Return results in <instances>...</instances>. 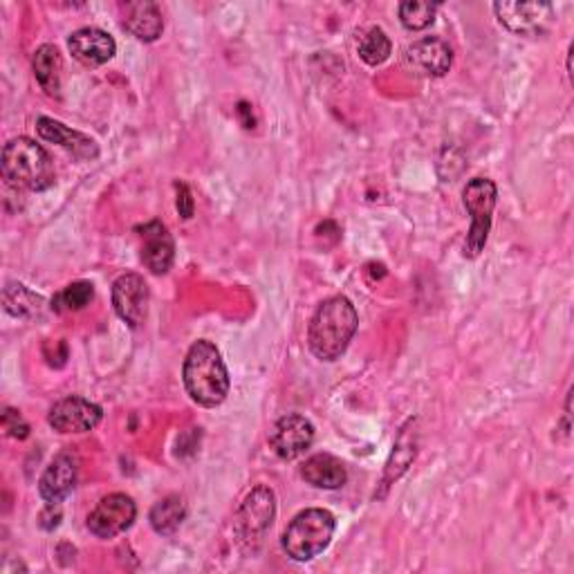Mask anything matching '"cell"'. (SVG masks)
I'll return each instance as SVG.
<instances>
[{
	"instance_id": "obj_7",
	"label": "cell",
	"mask_w": 574,
	"mask_h": 574,
	"mask_svg": "<svg viewBox=\"0 0 574 574\" xmlns=\"http://www.w3.org/2000/svg\"><path fill=\"white\" fill-rule=\"evenodd\" d=\"M137 518V505L126 494H108L88 516V530L97 539H115L130 530Z\"/></svg>"
},
{
	"instance_id": "obj_2",
	"label": "cell",
	"mask_w": 574,
	"mask_h": 574,
	"mask_svg": "<svg viewBox=\"0 0 574 574\" xmlns=\"http://www.w3.org/2000/svg\"><path fill=\"white\" fill-rule=\"evenodd\" d=\"M182 379L188 398L205 409L220 406L229 395L231 381L227 366L220 351L207 340H200L188 348L182 366Z\"/></svg>"
},
{
	"instance_id": "obj_16",
	"label": "cell",
	"mask_w": 574,
	"mask_h": 574,
	"mask_svg": "<svg viewBox=\"0 0 574 574\" xmlns=\"http://www.w3.org/2000/svg\"><path fill=\"white\" fill-rule=\"evenodd\" d=\"M36 130H38V137L50 141V144H57V147H61L64 151H68L72 158L77 160H94L100 158V147L97 141H94L92 137L53 119V117H38L36 122Z\"/></svg>"
},
{
	"instance_id": "obj_14",
	"label": "cell",
	"mask_w": 574,
	"mask_h": 574,
	"mask_svg": "<svg viewBox=\"0 0 574 574\" xmlns=\"http://www.w3.org/2000/svg\"><path fill=\"white\" fill-rule=\"evenodd\" d=\"M79 462L72 451H61L38 481V494L45 503H64L77 487Z\"/></svg>"
},
{
	"instance_id": "obj_24",
	"label": "cell",
	"mask_w": 574,
	"mask_h": 574,
	"mask_svg": "<svg viewBox=\"0 0 574 574\" xmlns=\"http://www.w3.org/2000/svg\"><path fill=\"white\" fill-rule=\"evenodd\" d=\"M438 3H428V0H404L400 5V21L411 32H420L434 25Z\"/></svg>"
},
{
	"instance_id": "obj_19",
	"label": "cell",
	"mask_w": 574,
	"mask_h": 574,
	"mask_svg": "<svg viewBox=\"0 0 574 574\" xmlns=\"http://www.w3.org/2000/svg\"><path fill=\"white\" fill-rule=\"evenodd\" d=\"M34 77L38 85L45 90L47 97H61V72H64V59L61 53L55 45H41L34 53L32 59Z\"/></svg>"
},
{
	"instance_id": "obj_13",
	"label": "cell",
	"mask_w": 574,
	"mask_h": 574,
	"mask_svg": "<svg viewBox=\"0 0 574 574\" xmlns=\"http://www.w3.org/2000/svg\"><path fill=\"white\" fill-rule=\"evenodd\" d=\"M494 12L501 25L516 36L543 34L552 21V5L548 3H496Z\"/></svg>"
},
{
	"instance_id": "obj_21",
	"label": "cell",
	"mask_w": 574,
	"mask_h": 574,
	"mask_svg": "<svg viewBox=\"0 0 574 574\" xmlns=\"http://www.w3.org/2000/svg\"><path fill=\"white\" fill-rule=\"evenodd\" d=\"M186 518V503L180 496H167L162 501H158L149 514L151 520V528L162 535V537H171L180 530V525Z\"/></svg>"
},
{
	"instance_id": "obj_10",
	"label": "cell",
	"mask_w": 574,
	"mask_h": 574,
	"mask_svg": "<svg viewBox=\"0 0 574 574\" xmlns=\"http://www.w3.org/2000/svg\"><path fill=\"white\" fill-rule=\"evenodd\" d=\"M454 50L440 36H426L404 50V66L417 77H445L451 70Z\"/></svg>"
},
{
	"instance_id": "obj_18",
	"label": "cell",
	"mask_w": 574,
	"mask_h": 574,
	"mask_svg": "<svg viewBox=\"0 0 574 574\" xmlns=\"http://www.w3.org/2000/svg\"><path fill=\"white\" fill-rule=\"evenodd\" d=\"M301 478L319 490H340L348 481L346 464L330 454H317L308 458L301 467Z\"/></svg>"
},
{
	"instance_id": "obj_27",
	"label": "cell",
	"mask_w": 574,
	"mask_h": 574,
	"mask_svg": "<svg viewBox=\"0 0 574 574\" xmlns=\"http://www.w3.org/2000/svg\"><path fill=\"white\" fill-rule=\"evenodd\" d=\"M175 191H177V198H175L177 214L184 220H191V218H194V211H196V203H194V196H191V188L184 182H175Z\"/></svg>"
},
{
	"instance_id": "obj_22",
	"label": "cell",
	"mask_w": 574,
	"mask_h": 574,
	"mask_svg": "<svg viewBox=\"0 0 574 574\" xmlns=\"http://www.w3.org/2000/svg\"><path fill=\"white\" fill-rule=\"evenodd\" d=\"M3 306L12 317L19 319H32L43 312V297L34 295L23 283H8L3 292Z\"/></svg>"
},
{
	"instance_id": "obj_15",
	"label": "cell",
	"mask_w": 574,
	"mask_h": 574,
	"mask_svg": "<svg viewBox=\"0 0 574 574\" xmlns=\"http://www.w3.org/2000/svg\"><path fill=\"white\" fill-rule=\"evenodd\" d=\"M68 50L85 68H100L115 57L117 43L100 27H83L68 38Z\"/></svg>"
},
{
	"instance_id": "obj_12",
	"label": "cell",
	"mask_w": 574,
	"mask_h": 574,
	"mask_svg": "<svg viewBox=\"0 0 574 574\" xmlns=\"http://www.w3.org/2000/svg\"><path fill=\"white\" fill-rule=\"evenodd\" d=\"M141 238V263L151 274L162 276L173 267L175 261V243L169 227L160 220H151L137 227Z\"/></svg>"
},
{
	"instance_id": "obj_4",
	"label": "cell",
	"mask_w": 574,
	"mask_h": 574,
	"mask_svg": "<svg viewBox=\"0 0 574 574\" xmlns=\"http://www.w3.org/2000/svg\"><path fill=\"white\" fill-rule=\"evenodd\" d=\"M334 530H337V520L321 507L306 509L292 518V523L287 525L280 546L285 554L292 561L306 563L319 556L332 541Z\"/></svg>"
},
{
	"instance_id": "obj_9",
	"label": "cell",
	"mask_w": 574,
	"mask_h": 574,
	"mask_svg": "<svg viewBox=\"0 0 574 574\" xmlns=\"http://www.w3.org/2000/svg\"><path fill=\"white\" fill-rule=\"evenodd\" d=\"M113 308L117 317L130 328H139L149 317L151 290L149 283L139 274H122L113 283Z\"/></svg>"
},
{
	"instance_id": "obj_25",
	"label": "cell",
	"mask_w": 574,
	"mask_h": 574,
	"mask_svg": "<svg viewBox=\"0 0 574 574\" xmlns=\"http://www.w3.org/2000/svg\"><path fill=\"white\" fill-rule=\"evenodd\" d=\"M94 299V287L88 280H74L68 287H64V292H59L53 299V310L55 312H77L90 306Z\"/></svg>"
},
{
	"instance_id": "obj_1",
	"label": "cell",
	"mask_w": 574,
	"mask_h": 574,
	"mask_svg": "<svg viewBox=\"0 0 574 574\" xmlns=\"http://www.w3.org/2000/svg\"><path fill=\"white\" fill-rule=\"evenodd\" d=\"M359 328V314L344 295L325 299L310 319L308 348L321 361H337Z\"/></svg>"
},
{
	"instance_id": "obj_20",
	"label": "cell",
	"mask_w": 574,
	"mask_h": 574,
	"mask_svg": "<svg viewBox=\"0 0 574 574\" xmlns=\"http://www.w3.org/2000/svg\"><path fill=\"white\" fill-rule=\"evenodd\" d=\"M417 454V434H415V420H409L406 426H402L398 443L393 447V454L387 462V475H384V487L389 483H395L398 478L409 469V464L415 460Z\"/></svg>"
},
{
	"instance_id": "obj_5",
	"label": "cell",
	"mask_w": 574,
	"mask_h": 574,
	"mask_svg": "<svg viewBox=\"0 0 574 574\" xmlns=\"http://www.w3.org/2000/svg\"><path fill=\"white\" fill-rule=\"evenodd\" d=\"M462 203L467 214L471 216V227L464 241V256L478 259L490 241L498 188L490 177H473L462 191Z\"/></svg>"
},
{
	"instance_id": "obj_8",
	"label": "cell",
	"mask_w": 574,
	"mask_h": 574,
	"mask_svg": "<svg viewBox=\"0 0 574 574\" xmlns=\"http://www.w3.org/2000/svg\"><path fill=\"white\" fill-rule=\"evenodd\" d=\"M314 443V424L301 413H287L269 431V447L280 460L301 458Z\"/></svg>"
},
{
	"instance_id": "obj_28",
	"label": "cell",
	"mask_w": 574,
	"mask_h": 574,
	"mask_svg": "<svg viewBox=\"0 0 574 574\" xmlns=\"http://www.w3.org/2000/svg\"><path fill=\"white\" fill-rule=\"evenodd\" d=\"M61 520V509L59 503H47V507L41 514V528L43 530H55Z\"/></svg>"
},
{
	"instance_id": "obj_6",
	"label": "cell",
	"mask_w": 574,
	"mask_h": 574,
	"mask_svg": "<svg viewBox=\"0 0 574 574\" xmlns=\"http://www.w3.org/2000/svg\"><path fill=\"white\" fill-rule=\"evenodd\" d=\"M276 516V496L267 485L254 487L236 512V535L241 543H261Z\"/></svg>"
},
{
	"instance_id": "obj_11",
	"label": "cell",
	"mask_w": 574,
	"mask_h": 574,
	"mask_svg": "<svg viewBox=\"0 0 574 574\" xmlns=\"http://www.w3.org/2000/svg\"><path fill=\"white\" fill-rule=\"evenodd\" d=\"M104 413L102 406L94 402L70 395L59 400L47 415V424H50L57 434H88L94 426L102 422Z\"/></svg>"
},
{
	"instance_id": "obj_26",
	"label": "cell",
	"mask_w": 574,
	"mask_h": 574,
	"mask_svg": "<svg viewBox=\"0 0 574 574\" xmlns=\"http://www.w3.org/2000/svg\"><path fill=\"white\" fill-rule=\"evenodd\" d=\"M3 431L14 440H25L30 436V424L23 420V415L14 409H5L3 413Z\"/></svg>"
},
{
	"instance_id": "obj_17",
	"label": "cell",
	"mask_w": 574,
	"mask_h": 574,
	"mask_svg": "<svg viewBox=\"0 0 574 574\" xmlns=\"http://www.w3.org/2000/svg\"><path fill=\"white\" fill-rule=\"evenodd\" d=\"M122 27L133 34L137 41L153 43L164 32L162 10L153 0H135V3H124L122 8Z\"/></svg>"
},
{
	"instance_id": "obj_3",
	"label": "cell",
	"mask_w": 574,
	"mask_h": 574,
	"mask_svg": "<svg viewBox=\"0 0 574 574\" xmlns=\"http://www.w3.org/2000/svg\"><path fill=\"white\" fill-rule=\"evenodd\" d=\"M0 169L10 186L25 191H45L57 180L50 153L30 137H16L5 144Z\"/></svg>"
},
{
	"instance_id": "obj_23",
	"label": "cell",
	"mask_w": 574,
	"mask_h": 574,
	"mask_svg": "<svg viewBox=\"0 0 574 574\" xmlns=\"http://www.w3.org/2000/svg\"><path fill=\"white\" fill-rule=\"evenodd\" d=\"M393 53V43L381 27H370L359 41V57L368 66H381Z\"/></svg>"
}]
</instances>
